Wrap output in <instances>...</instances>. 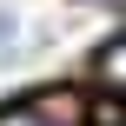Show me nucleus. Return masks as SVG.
Instances as JSON below:
<instances>
[{
    "label": "nucleus",
    "mask_w": 126,
    "mask_h": 126,
    "mask_svg": "<svg viewBox=\"0 0 126 126\" xmlns=\"http://www.w3.org/2000/svg\"><path fill=\"white\" fill-rule=\"evenodd\" d=\"M100 86H120V93H126V33L100 53Z\"/></svg>",
    "instance_id": "nucleus-1"
},
{
    "label": "nucleus",
    "mask_w": 126,
    "mask_h": 126,
    "mask_svg": "<svg viewBox=\"0 0 126 126\" xmlns=\"http://www.w3.org/2000/svg\"><path fill=\"white\" fill-rule=\"evenodd\" d=\"M0 126H60V120H47L40 106H20V113H0Z\"/></svg>",
    "instance_id": "nucleus-2"
}]
</instances>
